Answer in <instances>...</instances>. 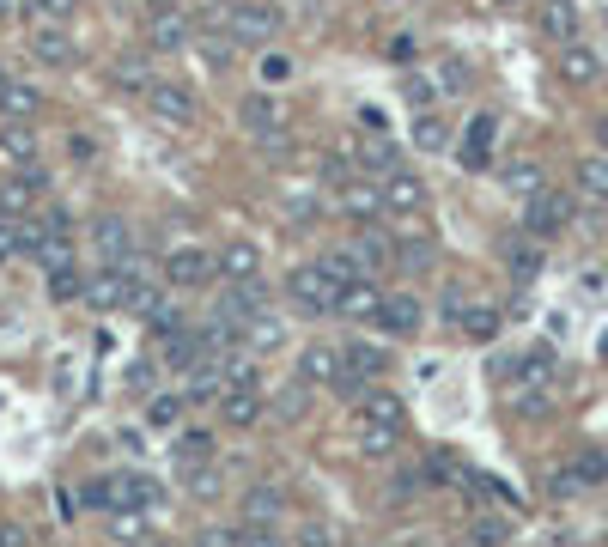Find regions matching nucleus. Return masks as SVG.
<instances>
[{"label": "nucleus", "instance_id": "1", "mask_svg": "<svg viewBox=\"0 0 608 547\" xmlns=\"http://www.w3.org/2000/svg\"><path fill=\"white\" fill-rule=\"evenodd\" d=\"M323 262H329L341 280H377L384 268H396V244H390L377 225H359L353 238H341V244L323 256Z\"/></svg>", "mask_w": 608, "mask_h": 547}, {"label": "nucleus", "instance_id": "2", "mask_svg": "<svg viewBox=\"0 0 608 547\" xmlns=\"http://www.w3.org/2000/svg\"><path fill=\"white\" fill-rule=\"evenodd\" d=\"M341 286H347V280H341L329 262H304V268H292V274H286V298L304 310V317H335Z\"/></svg>", "mask_w": 608, "mask_h": 547}, {"label": "nucleus", "instance_id": "3", "mask_svg": "<svg viewBox=\"0 0 608 547\" xmlns=\"http://www.w3.org/2000/svg\"><path fill=\"white\" fill-rule=\"evenodd\" d=\"M159 268H165V286L171 292H207L219 280V256L201 250V244H171Z\"/></svg>", "mask_w": 608, "mask_h": 547}, {"label": "nucleus", "instance_id": "4", "mask_svg": "<svg viewBox=\"0 0 608 547\" xmlns=\"http://www.w3.org/2000/svg\"><path fill=\"white\" fill-rule=\"evenodd\" d=\"M286 31V13L280 7H268V0H244V7H232V13H225V37H232V43H274Z\"/></svg>", "mask_w": 608, "mask_h": 547}, {"label": "nucleus", "instance_id": "5", "mask_svg": "<svg viewBox=\"0 0 608 547\" xmlns=\"http://www.w3.org/2000/svg\"><path fill=\"white\" fill-rule=\"evenodd\" d=\"M572 225V195L566 189H536V195H529L523 201V231H529V238H560V231Z\"/></svg>", "mask_w": 608, "mask_h": 547}, {"label": "nucleus", "instance_id": "6", "mask_svg": "<svg viewBox=\"0 0 608 547\" xmlns=\"http://www.w3.org/2000/svg\"><path fill=\"white\" fill-rule=\"evenodd\" d=\"M146 110L159 116L165 128H195V116H201V98H195V86H183V80H152V92H146Z\"/></svg>", "mask_w": 608, "mask_h": 547}, {"label": "nucleus", "instance_id": "7", "mask_svg": "<svg viewBox=\"0 0 608 547\" xmlns=\"http://www.w3.org/2000/svg\"><path fill=\"white\" fill-rule=\"evenodd\" d=\"M238 122L262 140V152H286V116H280V104H274L268 92H250V98L238 104Z\"/></svg>", "mask_w": 608, "mask_h": 547}, {"label": "nucleus", "instance_id": "8", "mask_svg": "<svg viewBox=\"0 0 608 547\" xmlns=\"http://www.w3.org/2000/svg\"><path fill=\"white\" fill-rule=\"evenodd\" d=\"M43 195H49V177H43V165H31V171H13L7 183H0V219H31Z\"/></svg>", "mask_w": 608, "mask_h": 547}, {"label": "nucleus", "instance_id": "9", "mask_svg": "<svg viewBox=\"0 0 608 547\" xmlns=\"http://www.w3.org/2000/svg\"><path fill=\"white\" fill-rule=\"evenodd\" d=\"M280 517H286V487L280 481H256L238 499V523L244 529H280Z\"/></svg>", "mask_w": 608, "mask_h": 547}, {"label": "nucleus", "instance_id": "10", "mask_svg": "<svg viewBox=\"0 0 608 547\" xmlns=\"http://www.w3.org/2000/svg\"><path fill=\"white\" fill-rule=\"evenodd\" d=\"M420 323H426V304L414 292H384V304H377V329H384L390 341L420 335Z\"/></svg>", "mask_w": 608, "mask_h": 547}, {"label": "nucleus", "instance_id": "11", "mask_svg": "<svg viewBox=\"0 0 608 547\" xmlns=\"http://www.w3.org/2000/svg\"><path fill=\"white\" fill-rule=\"evenodd\" d=\"M377 195H384V213L390 219H414L420 207H426V183L402 165V171H390V177H377Z\"/></svg>", "mask_w": 608, "mask_h": 547}, {"label": "nucleus", "instance_id": "12", "mask_svg": "<svg viewBox=\"0 0 608 547\" xmlns=\"http://www.w3.org/2000/svg\"><path fill=\"white\" fill-rule=\"evenodd\" d=\"M323 213V177H280V219L311 225Z\"/></svg>", "mask_w": 608, "mask_h": 547}, {"label": "nucleus", "instance_id": "13", "mask_svg": "<svg viewBox=\"0 0 608 547\" xmlns=\"http://www.w3.org/2000/svg\"><path fill=\"white\" fill-rule=\"evenodd\" d=\"M146 43L165 49V55H171V49H189V43H195V19H189L183 7H152V13H146Z\"/></svg>", "mask_w": 608, "mask_h": 547}, {"label": "nucleus", "instance_id": "14", "mask_svg": "<svg viewBox=\"0 0 608 547\" xmlns=\"http://www.w3.org/2000/svg\"><path fill=\"white\" fill-rule=\"evenodd\" d=\"M134 250H140V244H134V225H128L122 213L92 219V256H98V262H110V268H116V262H128Z\"/></svg>", "mask_w": 608, "mask_h": 547}, {"label": "nucleus", "instance_id": "15", "mask_svg": "<svg viewBox=\"0 0 608 547\" xmlns=\"http://www.w3.org/2000/svg\"><path fill=\"white\" fill-rule=\"evenodd\" d=\"M493 146H499V116L481 110V116L463 128V140H456V159H463L469 171H487V165H493Z\"/></svg>", "mask_w": 608, "mask_h": 547}, {"label": "nucleus", "instance_id": "16", "mask_svg": "<svg viewBox=\"0 0 608 547\" xmlns=\"http://www.w3.org/2000/svg\"><path fill=\"white\" fill-rule=\"evenodd\" d=\"M201 353H207V329H201V323H183V329L159 335V365H165V371H195Z\"/></svg>", "mask_w": 608, "mask_h": 547}, {"label": "nucleus", "instance_id": "17", "mask_svg": "<svg viewBox=\"0 0 608 547\" xmlns=\"http://www.w3.org/2000/svg\"><path fill=\"white\" fill-rule=\"evenodd\" d=\"M80 298H86L92 310H128V274H122V268H110V262H98V268L86 274Z\"/></svg>", "mask_w": 608, "mask_h": 547}, {"label": "nucleus", "instance_id": "18", "mask_svg": "<svg viewBox=\"0 0 608 547\" xmlns=\"http://www.w3.org/2000/svg\"><path fill=\"white\" fill-rule=\"evenodd\" d=\"M335 207L347 213V219H384V195H377V177H347L341 189H335Z\"/></svg>", "mask_w": 608, "mask_h": 547}, {"label": "nucleus", "instance_id": "19", "mask_svg": "<svg viewBox=\"0 0 608 547\" xmlns=\"http://www.w3.org/2000/svg\"><path fill=\"white\" fill-rule=\"evenodd\" d=\"M25 49H31L43 67H67L73 55H80V49H73V31H67V25H31V31H25Z\"/></svg>", "mask_w": 608, "mask_h": 547}, {"label": "nucleus", "instance_id": "20", "mask_svg": "<svg viewBox=\"0 0 608 547\" xmlns=\"http://www.w3.org/2000/svg\"><path fill=\"white\" fill-rule=\"evenodd\" d=\"M377 304H384V286L377 280H347L341 286V298H335V317H347V323H377Z\"/></svg>", "mask_w": 608, "mask_h": 547}, {"label": "nucleus", "instance_id": "21", "mask_svg": "<svg viewBox=\"0 0 608 547\" xmlns=\"http://www.w3.org/2000/svg\"><path fill=\"white\" fill-rule=\"evenodd\" d=\"M110 493H116V511H152V505H159V487H152L140 468H116Z\"/></svg>", "mask_w": 608, "mask_h": 547}, {"label": "nucleus", "instance_id": "22", "mask_svg": "<svg viewBox=\"0 0 608 547\" xmlns=\"http://www.w3.org/2000/svg\"><path fill=\"white\" fill-rule=\"evenodd\" d=\"M536 31L548 37V43H578V7H572V0H542V7H536Z\"/></svg>", "mask_w": 608, "mask_h": 547}, {"label": "nucleus", "instance_id": "23", "mask_svg": "<svg viewBox=\"0 0 608 547\" xmlns=\"http://www.w3.org/2000/svg\"><path fill=\"white\" fill-rule=\"evenodd\" d=\"M37 110H43V92L31 80H13L7 73V80H0V122H31Z\"/></svg>", "mask_w": 608, "mask_h": 547}, {"label": "nucleus", "instance_id": "24", "mask_svg": "<svg viewBox=\"0 0 608 547\" xmlns=\"http://www.w3.org/2000/svg\"><path fill=\"white\" fill-rule=\"evenodd\" d=\"M219 280H268L262 274V250L250 238H232V244L219 250Z\"/></svg>", "mask_w": 608, "mask_h": 547}, {"label": "nucleus", "instance_id": "25", "mask_svg": "<svg viewBox=\"0 0 608 547\" xmlns=\"http://www.w3.org/2000/svg\"><path fill=\"white\" fill-rule=\"evenodd\" d=\"M542 262H548L542 238H529V231L505 238V268H511V280H536V274H542Z\"/></svg>", "mask_w": 608, "mask_h": 547}, {"label": "nucleus", "instance_id": "26", "mask_svg": "<svg viewBox=\"0 0 608 547\" xmlns=\"http://www.w3.org/2000/svg\"><path fill=\"white\" fill-rule=\"evenodd\" d=\"M219 414L232 420L238 432H250V426H262L268 402H262V389H225V396H219Z\"/></svg>", "mask_w": 608, "mask_h": 547}, {"label": "nucleus", "instance_id": "27", "mask_svg": "<svg viewBox=\"0 0 608 547\" xmlns=\"http://www.w3.org/2000/svg\"><path fill=\"white\" fill-rule=\"evenodd\" d=\"M341 359H347V371L359 377V383H377L390 371V353L377 347V341H341Z\"/></svg>", "mask_w": 608, "mask_h": 547}, {"label": "nucleus", "instance_id": "28", "mask_svg": "<svg viewBox=\"0 0 608 547\" xmlns=\"http://www.w3.org/2000/svg\"><path fill=\"white\" fill-rule=\"evenodd\" d=\"M238 347H250V353H280V347H286V323L274 317V310H262V317H250V323L238 329Z\"/></svg>", "mask_w": 608, "mask_h": 547}, {"label": "nucleus", "instance_id": "29", "mask_svg": "<svg viewBox=\"0 0 608 547\" xmlns=\"http://www.w3.org/2000/svg\"><path fill=\"white\" fill-rule=\"evenodd\" d=\"M359 414H365V426H402V396H396V389H384V383H365Z\"/></svg>", "mask_w": 608, "mask_h": 547}, {"label": "nucleus", "instance_id": "30", "mask_svg": "<svg viewBox=\"0 0 608 547\" xmlns=\"http://www.w3.org/2000/svg\"><path fill=\"white\" fill-rule=\"evenodd\" d=\"M560 73H566L572 86H596V80H602V55L584 49V43H566V49H560Z\"/></svg>", "mask_w": 608, "mask_h": 547}, {"label": "nucleus", "instance_id": "31", "mask_svg": "<svg viewBox=\"0 0 608 547\" xmlns=\"http://www.w3.org/2000/svg\"><path fill=\"white\" fill-rule=\"evenodd\" d=\"M0 152L19 165V171H31L37 165V128H25V122H7L0 128Z\"/></svg>", "mask_w": 608, "mask_h": 547}, {"label": "nucleus", "instance_id": "32", "mask_svg": "<svg viewBox=\"0 0 608 547\" xmlns=\"http://www.w3.org/2000/svg\"><path fill=\"white\" fill-rule=\"evenodd\" d=\"M183 487H189L195 499H219V493H225V468H219V462H189V468H183Z\"/></svg>", "mask_w": 608, "mask_h": 547}, {"label": "nucleus", "instance_id": "33", "mask_svg": "<svg viewBox=\"0 0 608 547\" xmlns=\"http://www.w3.org/2000/svg\"><path fill=\"white\" fill-rule=\"evenodd\" d=\"M469 541H475V547H505V541H511L505 511H475V517H469Z\"/></svg>", "mask_w": 608, "mask_h": 547}, {"label": "nucleus", "instance_id": "34", "mask_svg": "<svg viewBox=\"0 0 608 547\" xmlns=\"http://www.w3.org/2000/svg\"><path fill=\"white\" fill-rule=\"evenodd\" d=\"M274 414H280V420H304V414H311V383H304V377H286L280 396H274Z\"/></svg>", "mask_w": 608, "mask_h": 547}, {"label": "nucleus", "instance_id": "35", "mask_svg": "<svg viewBox=\"0 0 608 547\" xmlns=\"http://www.w3.org/2000/svg\"><path fill=\"white\" fill-rule=\"evenodd\" d=\"M499 323H505V317H499L493 304H469V310H463V323H456V329H463L469 341H481V347H487V341L499 335Z\"/></svg>", "mask_w": 608, "mask_h": 547}, {"label": "nucleus", "instance_id": "36", "mask_svg": "<svg viewBox=\"0 0 608 547\" xmlns=\"http://www.w3.org/2000/svg\"><path fill=\"white\" fill-rule=\"evenodd\" d=\"M414 146H420V152H444V146H450V122H444L438 110H420V116H414Z\"/></svg>", "mask_w": 608, "mask_h": 547}, {"label": "nucleus", "instance_id": "37", "mask_svg": "<svg viewBox=\"0 0 608 547\" xmlns=\"http://www.w3.org/2000/svg\"><path fill=\"white\" fill-rule=\"evenodd\" d=\"M578 195L590 207H608V159H584L578 165Z\"/></svg>", "mask_w": 608, "mask_h": 547}, {"label": "nucleus", "instance_id": "38", "mask_svg": "<svg viewBox=\"0 0 608 547\" xmlns=\"http://www.w3.org/2000/svg\"><path fill=\"white\" fill-rule=\"evenodd\" d=\"M256 80H262V92H280V86L292 80V55H286V49H262V61H256Z\"/></svg>", "mask_w": 608, "mask_h": 547}, {"label": "nucleus", "instance_id": "39", "mask_svg": "<svg viewBox=\"0 0 608 547\" xmlns=\"http://www.w3.org/2000/svg\"><path fill=\"white\" fill-rule=\"evenodd\" d=\"M110 535H116L122 547H140V541H152V529H146V511H110Z\"/></svg>", "mask_w": 608, "mask_h": 547}, {"label": "nucleus", "instance_id": "40", "mask_svg": "<svg viewBox=\"0 0 608 547\" xmlns=\"http://www.w3.org/2000/svg\"><path fill=\"white\" fill-rule=\"evenodd\" d=\"M80 13V0H25V19L31 25H67Z\"/></svg>", "mask_w": 608, "mask_h": 547}, {"label": "nucleus", "instance_id": "41", "mask_svg": "<svg viewBox=\"0 0 608 547\" xmlns=\"http://www.w3.org/2000/svg\"><path fill=\"white\" fill-rule=\"evenodd\" d=\"M359 450L365 456H396L402 450V426H365L359 432Z\"/></svg>", "mask_w": 608, "mask_h": 547}, {"label": "nucleus", "instance_id": "42", "mask_svg": "<svg viewBox=\"0 0 608 547\" xmlns=\"http://www.w3.org/2000/svg\"><path fill=\"white\" fill-rule=\"evenodd\" d=\"M110 73H116V86H122V92H140V98L152 92V80H159V73H152L146 61H116Z\"/></svg>", "mask_w": 608, "mask_h": 547}, {"label": "nucleus", "instance_id": "43", "mask_svg": "<svg viewBox=\"0 0 608 547\" xmlns=\"http://www.w3.org/2000/svg\"><path fill=\"white\" fill-rule=\"evenodd\" d=\"M396 268H408V274L432 268V238H420V231H414V238H402L396 244Z\"/></svg>", "mask_w": 608, "mask_h": 547}, {"label": "nucleus", "instance_id": "44", "mask_svg": "<svg viewBox=\"0 0 608 547\" xmlns=\"http://www.w3.org/2000/svg\"><path fill=\"white\" fill-rule=\"evenodd\" d=\"M177 414H183V389H177V396H146V426H177Z\"/></svg>", "mask_w": 608, "mask_h": 547}, {"label": "nucleus", "instance_id": "45", "mask_svg": "<svg viewBox=\"0 0 608 547\" xmlns=\"http://www.w3.org/2000/svg\"><path fill=\"white\" fill-rule=\"evenodd\" d=\"M189 462H213V438L207 432H183L177 438V468H189Z\"/></svg>", "mask_w": 608, "mask_h": 547}, {"label": "nucleus", "instance_id": "46", "mask_svg": "<svg viewBox=\"0 0 608 547\" xmlns=\"http://www.w3.org/2000/svg\"><path fill=\"white\" fill-rule=\"evenodd\" d=\"M505 189L523 195V201L536 195V189H548V183H542V165H511V171H505Z\"/></svg>", "mask_w": 608, "mask_h": 547}, {"label": "nucleus", "instance_id": "47", "mask_svg": "<svg viewBox=\"0 0 608 547\" xmlns=\"http://www.w3.org/2000/svg\"><path fill=\"white\" fill-rule=\"evenodd\" d=\"M25 262V238H19V219H0V268Z\"/></svg>", "mask_w": 608, "mask_h": 547}, {"label": "nucleus", "instance_id": "48", "mask_svg": "<svg viewBox=\"0 0 608 547\" xmlns=\"http://www.w3.org/2000/svg\"><path fill=\"white\" fill-rule=\"evenodd\" d=\"M292 547H341V535H335L323 517H311V523L298 529V541H292Z\"/></svg>", "mask_w": 608, "mask_h": 547}, {"label": "nucleus", "instance_id": "49", "mask_svg": "<svg viewBox=\"0 0 608 547\" xmlns=\"http://www.w3.org/2000/svg\"><path fill=\"white\" fill-rule=\"evenodd\" d=\"M572 475H578V487L608 481V456H596V450H590V456H578V462H572Z\"/></svg>", "mask_w": 608, "mask_h": 547}, {"label": "nucleus", "instance_id": "50", "mask_svg": "<svg viewBox=\"0 0 608 547\" xmlns=\"http://www.w3.org/2000/svg\"><path fill=\"white\" fill-rule=\"evenodd\" d=\"M80 505H86V511H116L110 481H86V487H80Z\"/></svg>", "mask_w": 608, "mask_h": 547}, {"label": "nucleus", "instance_id": "51", "mask_svg": "<svg viewBox=\"0 0 608 547\" xmlns=\"http://www.w3.org/2000/svg\"><path fill=\"white\" fill-rule=\"evenodd\" d=\"M463 86H469V67L456 61V55H450V61H438V92H463Z\"/></svg>", "mask_w": 608, "mask_h": 547}, {"label": "nucleus", "instance_id": "52", "mask_svg": "<svg viewBox=\"0 0 608 547\" xmlns=\"http://www.w3.org/2000/svg\"><path fill=\"white\" fill-rule=\"evenodd\" d=\"M238 529H244V523H238ZM238 547H292V541H286L280 529H244V541H238Z\"/></svg>", "mask_w": 608, "mask_h": 547}, {"label": "nucleus", "instance_id": "53", "mask_svg": "<svg viewBox=\"0 0 608 547\" xmlns=\"http://www.w3.org/2000/svg\"><path fill=\"white\" fill-rule=\"evenodd\" d=\"M244 541V529H201L195 535V547H238Z\"/></svg>", "mask_w": 608, "mask_h": 547}, {"label": "nucleus", "instance_id": "54", "mask_svg": "<svg viewBox=\"0 0 608 547\" xmlns=\"http://www.w3.org/2000/svg\"><path fill=\"white\" fill-rule=\"evenodd\" d=\"M408 98H414V110H432V104H438V86H426V73H414V80H408Z\"/></svg>", "mask_w": 608, "mask_h": 547}, {"label": "nucleus", "instance_id": "55", "mask_svg": "<svg viewBox=\"0 0 608 547\" xmlns=\"http://www.w3.org/2000/svg\"><path fill=\"white\" fill-rule=\"evenodd\" d=\"M152 371H159L152 359H140V365L128 371V389H134V396H152Z\"/></svg>", "mask_w": 608, "mask_h": 547}, {"label": "nucleus", "instance_id": "56", "mask_svg": "<svg viewBox=\"0 0 608 547\" xmlns=\"http://www.w3.org/2000/svg\"><path fill=\"white\" fill-rule=\"evenodd\" d=\"M67 152H73V159H86V165H92L104 146H98V134H73V140H67Z\"/></svg>", "mask_w": 608, "mask_h": 547}, {"label": "nucleus", "instance_id": "57", "mask_svg": "<svg viewBox=\"0 0 608 547\" xmlns=\"http://www.w3.org/2000/svg\"><path fill=\"white\" fill-rule=\"evenodd\" d=\"M0 547H25V529L13 517H0Z\"/></svg>", "mask_w": 608, "mask_h": 547}, {"label": "nucleus", "instance_id": "58", "mask_svg": "<svg viewBox=\"0 0 608 547\" xmlns=\"http://www.w3.org/2000/svg\"><path fill=\"white\" fill-rule=\"evenodd\" d=\"M596 140H602V152H608V116H602V122H596Z\"/></svg>", "mask_w": 608, "mask_h": 547}, {"label": "nucleus", "instance_id": "59", "mask_svg": "<svg viewBox=\"0 0 608 547\" xmlns=\"http://www.w3.org/2000/svg\"><path fill=\"white\" fill-rule=\"evenodd\" d=\"M7 13H13V0H0V19H7Z\"/></svg>", "mask_w": 608, "mask_h": 547}, {"label": "nucleus", "instance_id": "60", "mask_svg": "<svg viewBox=\"0 0 608 547\" xmlns=\"http://www.w3.org/2000/svg\"><path fill=\"white\" fill-rule=\"evenodd\" d=\"M140 547H165V541H140Z\"/></svg>", "mask_w": 608, "mask_h": 547}, {"label": "nucleus", "instance_id": "61", "mask_svg": "<svg viewBox=\"0 0 608 547\" xmlns=\"http://www.w3.org/2000/svg\"><path fill=\"white\" fill-rule=\"evenodd\" d=\"M353 547H365V541H353Z\"/></svg>", "mask_w": 608, "mask_h": 547}, {"label": "nucleus", "instance_id": "62", "mask_svg": "<svg viewBox=\"0 0 608 547\" xmlns=\"http://www.w3.org/2000/svg\"><path fill=\"white\" fill-rule=\"evenodd\" d=\"M0 80H7V73H0Z\"/></svg>", "mask_w": 608, "mask_h": 547}]
</instances>
